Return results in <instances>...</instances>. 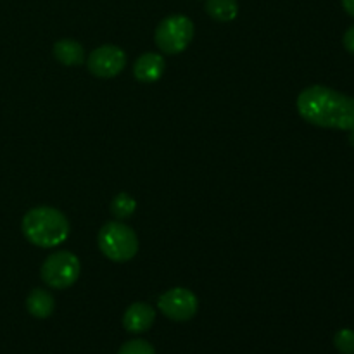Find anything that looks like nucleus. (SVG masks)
<instances>
[{"mask_svg":"<svg viewBox=\"0 0 354 354\" xmlns=\"http://www.w3.org/2000/svg\"><path fill=\"white\" fill-rule=\"evenodd\" d=\"M297 113L310 124L332 130H353L354 99L324 85L304 88L297 95Z\"/></svg>","mask_w":354,"mask_h":354,"instance_id":"1","label":"nucleus"},{"mask_svg":"<svg viewBox=\"0 0 354 354\" xmlns=\"http://www.w3.org/2000/svg\"><path fill=\"white\" fill-rule=\"evenodd\" d=\"M21 230L28 242L38 248H55L69 237V221L62 211L50 206H38L28 211L21 221Z\"/></svg>","mask_w":354,"mask_h":354,"instance_id":"2","label":"nucleus"},{"mask_svg":"<svg viewBox=\"0 0 354 354\" xmlns=\"http://www.w3.org/2000/svg\"><path fill=\"white\" fill-rule=\"evenodd\" d=\"M99 249L114 263H127L138 252V239L133 228L123 221H107L99 232Z\"/></svg>","mask_w":354,"mask_h":354,"instance_id":"3","label":"nucleus"},{"mask_svg":"<svg viewBox=\"0 0 354 354\" xmlns=\"http://www.w3.org/2000/svg\"><path fill=\"white\" fill-rule=\"evenodd\" d=\"M194 38V23L183 14H173L158 24L154 33L156 45L165 54H180Z\"/></svg>","mask_w":354,"mask_h":354,"instance_id":"4","label":"nucleus"},{"mask_svg":"<svg viewBox=\"0 0 354 354\" xmlns=\"http://www.w3.org/2000/svg\"><path fill=\"white\" fill-rule=\"evenodd\" d=\"M80 273H82V265H80L78 256L69 251L52 252L40 270L45 286L57 290L75 286L76 280L80 279Z\"/></svg>","mask_w":354,"mask_h":354,"instance_id":"5","label":"nucleus"},{"mask_svg":"<svg viewBox=\"0 0 354 354\" xmlns=\"http://www.w3.org/2000/svg\"><path fill=\"white\" fill-rule=\"evenodd\" d=\"M158 308L169 320L189 322L197 315L199 299L192 290L185 289V287H175L159 297Z\"/></svg>","mask_w":354,"mask_h":354,"instance_id":"6","label":"nucleus"},{"mask_svg":"<svg viewBox=\"0 0 354 354\" xmlns=\"http://www.w3.org/2000/svg\"><path fill=\"white\" fill-rule=\"evenodd\" d=\"M127 66V54L116 45H102L90 52L86 57V68L97 78H114Z\"/></svg>","mask_w":354,"mask_h":354,"instance_id":"7","label":"nucleus"},{"mask_svg":"<svg viewBox=\"0 0 354 354\" xmlns=\"http://www.w3.org/2000/svg\"><path fill=\"white\" fill-rule=\"evenodd\" d=\"M156 311L147 303H133L123 315V327L130 334H144L154 325Z\"/></svg>","mask_w":354,"mask_h":354,"instance_id":"8","label":"nucleus"},{"mask_svg":"<svg viewBox=\"0 0 354 354\" xmlns=\"http://www.w3.org/2000/svg\"><path fill=\"white\" fill-rule=\"evenodd\" d=\"M165 59L158 52H145L135 61L133 75L142 83H154L165 73Z\"/></svg>","mask_w":354,"mask_h":354,"instance_id":"9","label":"nucleus"},{"mask_svg":"<svg viewBox=\"0 0 354 354\" xmlns=\"http://www.w3.org/2000/svg\"><path fill=\"white\" fill-rule=\"evenodd\" d=\"M54 57L62 66L75 68V66H82L85 62V48L80 41L71 40V38H62V40L55 41Z\"/></svg>","mask_w":354,"mask_h":354,"instance_id":"10","label":"nucleus"},{"mask_svg":"<svg viewBox=\"0 0 354 354\" xmlns=\"http://www.w3.org/2000/svg\"><path fill=\"white\" fill-rule=\"evenodd\" d=\"M54 297L45 289H33L26 297V310L28 313L38 320H45L54 313Z\"/></svg>","mask_w":354,"mask_h":354,"instance_id":"11","label":"nucleus"},{"mask_svg":"<svg viewBox=\"0 0 354 354\" xmlns=\"http://www.w3.org/2000/svg\"><path fill=\"white\" fill-rule=\"evenodd\" d=\"M206 12L218 23H230L239 14L237 0H206Z\"/></svg>","mask_w":354,"mask_h":354,"instance_id":"12","label":"nucleus"},{"mask_svg":"<svg viewBox=\"0 0 354 354\" xmlns=\"http://www.w3.org/2000/svg\"><path fill=\"white\" fill-rule=\"evenodd\" d=\"M137 209V203H135L133 197L127 192L118 194L116 197L111 203V213L118 218V220H124V218H130L131 214Z\"/></svg>","mask_w":354,"mask_h":354,"instance_id":"13","label":"nucleus"},{"mask_svg":"<svg viewBox=\"0 0 354 354\" xmlns=\"http://www.w3.org/2000/svg\"><path fill=\"white\" fill-rule=\"evenodd\" d=\"M334 346L341 354H354V330L341 328L334 335Z\"/></svg>","mask_w":354,"mask_h":354,"instance_id":"14","label":"nucleus"},{"mask_svg":"<svg viewBox=\"0 0 354 354\" xmlns=\"http://www.w3.org/2000/svg\"><path fill=\"white\" fill-rule=\"evenodd\" d=\"M118 354H156L154 346L144 339H131L120 348Z\"/></svg>","mask_w":354,"mask_h":354,"instance_id":"15","label":"nucleus"},{"mask_svg":"<svg viewBox=\"0 0 354 354\" xmlns=\"http://www.w3.org/2000/svg\"><path fill=\"white\" fill-rule=\"evenodd\" d=\"M342 41H344L346 50L351 52V54H354V24H353V26H349L348 30H346Z\"/></svg>","mask_w":354,"mask_h":354,"instance_id":"16","label":"nucleus"},{"mask_svg":"<svg viewBox=\"0 0 354 354\" xmlns=\"http://www.w3.org/2000/svg\"><path fill=\"white\" fill-rule=\"evenodd\" d=\"M342 7L349 16L354 17V0H342Z\"/></svg>","mask_w":354,"mask_h":354,"instance_id":"17","label":"nucleus"},{"mask_svg":"<svg viewBox=\"0 0 354 354\" xmlns=\"http://www.w3.org/2000/svg\"><path fill=\"white\" fill-rule=\"evenodd\" d=\"M349 131H351V135H349V144H351L354 147V128H353V130H349Z\"/></svg>","mask_w":354,"mask_h":354,"instance_id":"18","label":"nucleus"}]
</instances>
